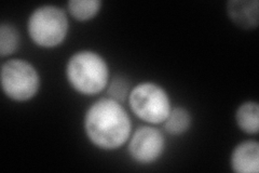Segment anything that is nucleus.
Here are the masks:
<instances>
[{
	"label": "nucleus",
	"instance_id": "1",
	"mask_svg": "<svg viewBox=\"0 0 259 173\" xmlns=\"http://www.w3.org/2000/svg\"><path fill=\"white\" fill-rule=\"evenodd\" d=\"M83 129L94 146L103 151H116L127 143L132 134V121L122 104L105 96L88 107Z\"/></svg>",
	"mask_w": 259,
	"mask_h": 173
},
{
	"label": "nucleus",
	"instance_id": "2",
	"mask_svg": "<svg viewBox=\"0 0 259 173\" xmlns=\"http://www.w3.org/2000/svg\"><path fill=\"white\" fill-rule=\"evenodd\" d=\"M65 74L70 87L83 95L103 92L110 79L107 61L92 50H80L72 54L67 60Z\"/></svg>",
	"mask_w": 259,
	"mask_h": 173
},
{
	"label": "nucleus",
	"instance_id": "3",
	"mask_svg": "<svg viewBox=\"0 0 259 173\" xmlns=\"http://www.w3.org/2000/svg\"><path fill=\"white\" fill-rule=\"evenodd\" d=\"M68 30L67 13L55 5L37 7L27 21V31L31 41L41 48L50 49L62 45Z\"/></svg>",
	"mask_w": 259,
	"mask_h": 173
},
{
	"label": "nucleus",
	"instance_id": "4",
	"mask_svg": "<svg viewBox=\"0 0 259 173\" xmlns=\"http://www.w3.org/2000/svg\"><path fill=\"white\" fill-rule=\"evenodd\" d=\"M127 102L136 117L152 126L163 123L172 110L166 90L152 81H143L132 87Z\"/></svg>",
	"mask_w": 259,
	"mask_h": 173
},
{
	"label": "nucleus",
	"instance_id": "5",
	"mask_svg": "<svg viewBox=\"0 0 259 173\" xmlns=\"http://www.w3.org/2000/svg\"><path fill=\"white\" fill-rule=\"evenodd\" d=\"M2 88L4 93L15 102H26L35 97L40 89V75L30 62L10 59L3 63Z\"/></svg>",
	"mask_w": 259,
	"mask_h": 173
},
{
	"label": "nucleus",
	"instance_id": "6",
	"mask_svg": "<svg viewBox=\"0 0 259 173\" xmlns=\"http://www.w3.org/2000/svg\"><path fill=\"white\" fill-rule=\"evenodd\" d=\"M127 150L131 158L141 164L156 162L165 150V136L157 128L141 126L128 139Z\"/></svg>",
	"mask_w": 259,
	"mask_h": 173
},
{
	"label": "nucleus",
	"instance_id": "7",
	"mask_svg": "<svg viewBox=\"0 0 259 173\" xmlns=\"http://www.w3.org/2000/svg\"><path fill=\"white\" fill-rule=\"evenodd\" d=\"M230 167L237 173H258L259 143L254 140L240 142L232 150Z\"/></svg>",
	"mask_w": 259,
	"mask_h": 173
},
{
	"label": "nucleus",
	"instance_id": "8",
	"mask_svg": "<svg viewBox=\"0 0 259 173\" xmlns=\"http://www.w3.org/2000/svg\"><path fill=\"white\" fill-rule=\"evenodd\" d=\"M227 13L237 26L244 29L257 28L259 3L258 0H230L227 3Z\"/></svg>",
	"mask_w": 259,
	"mask_h": 173
},
{
	"label": "nucleus",
	"instance_id": "9",
	"mask_svg": "<svg viewBox=\"0 0 259 173\" xmlns=\"http://www.w3.org/2000/svg\"><path fill=\"white\" fill-rule=\"evenodd\" d=\"M236 122L239 129L246 134L259 132V104L256 101H245L236 111Z\"/></svg>",
	"mask_w": 259,
	"mask_h": 173
},
{
	"label": "nucleus",
	"instance_id": "10",
	"mask_svg": "<svg viewBox=\"0 0 259 173\" xmlns=\"http://www.w3.org/2000/svg\"><path fill=\"white\" fill-rule=\"evenodd\" d=\"M192 116L191 113L183 106L172 107L167 117L163 121V129L171 135H183L191 128Z\"/></svg>",
	"mask_w": 259,
	"mask_h": 173
},
{
	"label": "nucleus",
	"instance_id": "11",
	"mask_svg": "<svg viewBox=\"0 0 259 173\" xmlns=\"http://www.w3.org/2000/svg\"><path fill=\"white\" fill-rule=\"evenodd\" d=\"M103 3L101 0H69L67 10L77 21H90L99 14Z\"/></svg>",
	"mask_w": 259,
	"mask_h": 173
},
{
	"label": "nucleus",
	"instance_id": "12",
	"mask_svg": "<svg viewBox=\"0 0 259 173\" xmlns=\"http://www.w3.org/2000/svg\"><path fill=\"white\" fill-rule=\"evenodd\" d=\"M20 31L13 24L3 22L0 24V56L13 54L20 46Z\"/></svg>",
	"mask_w": 259,
	"mask_h": 173
},
{
	"label": "nucleus",
	"instance_id": "13",
	"mask_svg": "<svg viewBox=\"0 0 259 173\" xmlns=\"http://www.w3.org/2000/svg\"><path fill=\"white\" fill-rule=\"evenodd\" d=\"M132 84L126 76L122 74H117L111 79H109L108 86L106 88L107 96L112 98L121 104H123L127 101L130 92H131Z\"/></svg>",
	"mask_w": 259,
	"mask_h": 173
}]
</instances>
